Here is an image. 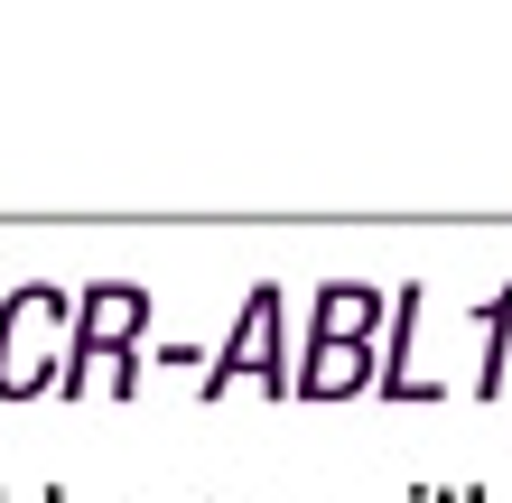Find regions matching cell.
<instances>
[{"mask_svg": "<svg viewBox=\"0 0 512 503\" xmlns=\"http://www.w3.org/2000/svg\"><path fill=\"white\" fill-rule=\"evenodd\" d=\"M56 327H66V299L56 289H19L10 308H0V401H28V392H47V345Z\"/></svg>", "mask_w": 512, "mask_h": 503, "instance_id": "obj_1", "label": "cell"}, {"mask_svg": "<svg viewBox=\"0 0 512 503\" xmlns=\"http://www.w3.org/2000/svg\"><path fill=\"white\" fill-rule=\"evenodd\" d=\"M261 382V392H298V373L280 364V289H252L243 299V327H233V345H224V364H215V392L224 382Z\"/></svg>", "mask_w": 512, "mask_h": 503, "instance_id": "obj_2", "label": "cell"}, {"mask_svg": "<svg viewBox=\"0 0 512 503\" xmlns=\"http://www.w3.org/2000/svg\"><path fill=\"white\" fill-rule=\"evenodd\" d=\"M149 327V299L140 289H94V299L75 308V364H66V392H84V373H94V354H131V336Z\"/></svg>", "mask_w": 512, "mask_h": 503, "instance_id": "obj_3", "label": "cell"}, {"mask_svg": "<svg viewBox=\"0 0 512 503\" xmlns=\"http://www.w3.org/2000/svg\"><path fill=\"white\" fill-rule=\"evenodd\" d=\"M364 382H373V345H345V336H308V354H298V392H308V401L364 392Z\"/></svg>", "mask_w": 512, "mask_h": 503, "instance_id": "obj_4", "label": "cell"}, {"mask_svg": "<svg viewBox=\"0 0 512 503\" xmlns=\"http://www.w3.org/2000/svg\"><path fill=\"white\" fill-rule=\"evenodd\" d=\"M373 327H382V289H326V299H317V336L373 345Z\"/></svg>", "mask_w": 512, "mask_h": 503, "instance_id": "obj_5", "label": "cell"}]
</instances>
